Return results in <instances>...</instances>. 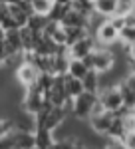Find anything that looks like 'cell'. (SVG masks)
Here are the masks:
<instances>
[{"label":"cell","instance_id":"obj_1","mask_svg":"<svg viewBox=\"0 0 135 149\" xmlns=\"http://www.w3.org/2000/svg\"><path fill=\"white\" fill-rule=\"evenodd\" d=\"M97 103H100V93H91V92L79 93L78 97L72 100V115L76 119H90Z\"/></svg>","mask_w":135,"mask_h":149},{"label":"cell","instance_id":"obj_2","mask_svg":"<svg viewBox=\"0 0 135 149\" xmlns=\"http://www.w3.org/2000/svg\"><path fill=\"white\" fill-rule=\"evenodd\" d=\"M100 102L107 111H113V113L123 115L127 111H131V109L125 107V100H123L121 90H119V84L117 86H109V88H103L100 92Z\"/></svg>","mask_w":135,"mask_h":149},{"label":"cell","instance_id":"obj_3","mask_svg":"<svg viewBox=\"0 0 135 149\" xmlns=\"http://www.w3.org/2000/svg\"><path fill=\"white\" fill-rule=\"evenodd\" d=\"M86 62L90 64L91 70H95L100 74H107L115 66V52L109 48H95L90 54V58H86Z\"/></svg>","mask_w":135,"mask_h":149},{"label":"cell","instance_id":"obj_4","mask_svg":"<svg viewBox=\"0 0 135 149\" xmlns=\"http://www.w3.org/2000/svg\"><path fill=\"white\" fill-rule=\"evenodd\" d=\"M14 76H16V81L22 86L24 90H28V88H32V86L38 84L42 72H40V68H38L36 64H32V62H24V64H20L18 68L14 70Z\"/></svg>","mask_w":135,"mask_h":149},{"label":"cell","instance_id":"obj_5","mask_svg":"<svg viewBox=\"0 0 135 149\" xmlns=\"http://www.w3.org/2000/svg\"><path fill=\"white\" fill-rule=\"evenodd\" d=\"M93 38H95V42H100L101 46H111L115 42H119V30L113 26V22L109 18H105L100 24V28L93 32Z\"/></svg>","mask_w":135,"mask_h":149},{"label":"cell","instance_id":"obj_6","mask_svg":"<svg viewBox=\"0 0 135 149\" xmlns=\"http://www.w3.org/2000/svg\"><path fill=\"white\" fill-rule=\"evenodd\" d=\"M115 115L117 113H113V111H103V113L91 115L88 121H90V127L97 135H105V137H107V133H109V129H111V125H113Z\"/></svg>","mask_w":135,"mask_h":149},{"label":"cell","instance_id":"obj_7","mask_svg":"<svg viewBox=\"0 0 135 149\" xmlns=\"http://www.w3.org/2000/svg\"><path fill=\"white\" fill-rule=\"evenodd\" d=\"M68 48H70V56L72 58L86 60V58H90V54L95 50V38L91 34H88L86 38H81L79 42H76L74 46H68Z\"/></svg>","mask_w":135,"mask_h":149},{"label":"cell","instance_id":"obj_8","mask_svg":"<svg viewBox=\"0 0 135 149\" xmlns=\"http://www.w3.org/2000/svg\"><path fill=\"white\" fill-rule=\"evenodd\" d=\"M16 147L20 149H36V133L28 129H14Z\"/></svg>","mask_w":135,"mask_h":149},{"label":"cell","instance_id":"obj_9","mask_svg":"<svg viewBox=\"0 0 135 149\" xmlns=\"http://www.w3.org/2000/svg\"><path fill=\"white\" fill-rule=\"evenodd\" d=\"M117 6H119V0H93V8L95 12L103 16V18H111L117 14Z\"/></svg>","mask_w":135,"mask_h":149},{"label":"cell","instance_id":"obj_10","mask_svg":"<svg viewBox=\"0 0 135 149\" xmlns=\"http://www.w3.org/2000/svg\"><path fill=\"white\" fill-rule=\"evenodd\" d=\"M64 86H66V92H68V97H70V100H74V97H78L79 93L86 92L84 80H78V78H74V76H70V74L64 76Z\"/></svg>","mask_w":135,"mask_h":149},{"label":"cell","instance_id":"obj_11","mask_svg":"<svg viewBox=\"0 0 135 149\" xmlns=\"http://www.w3.org/2000/svg\"><path fill=\"white\" fill-rule=\"evenodd\" d=\"M90 64L86 60H78V58H72L70 60V68H68V74L78 78V80H84L88 74H90Z\"/></svg>","mask_w":135,"mask_h":149},{"label":"cell","instance_id":"obj_12","mask_svg":"<svg viewBox=\"0 0 135 149\" xmlns=\"http://www.w3.org/2000/svg\"><path fill=\"white\" fill-rule=\"evenodd\" d=\"M36 147L38 149H48L52 147V143L56 141V133L46 129V127H36Z\"/></svg>","mask_w":135,"mask_h":149},{"label":"cell","instance_id":"obj_13","mask_svg":"<svg viewBox=\"0 0 135 149\" xmlns=\"http://www.w3.org/2000/svg\"><path fill=\"white\" fill-rule=\"evenodd\" d=\"M84 88H86V92L100 93L101 92V74H100V72L90 70V74L84 78Z\"/></svg>","mask_w":135,"mask_h":149},{"label":"cell","instance_id":"obj_14","mask_svg":"<svg viewBox=\"0 0 135 149\" xmlns=\"http://www.w3.org/2000/svg\"><path fill=\"white\" fill-rule=\"evenodd\" d=\"M125 133H127V129H125V123H123V115L117 113L115 119H113L111 129H109V133H107V139H123Z\"/></svg>","mask_w":135,"mask_h":149},{"label":"cell","instance_id":"obj_15","mask_svg":"<svg viewBox=\"0 0 135 149\" xmlns=\"http://www.w3.org/2000/svg\"><path fill=\"white\" fill-rule=\"evenodd\" d=\"M48 24H50V18L42 14H30V18H28V28L32 32H44Z\"/></svg>","mask_w":135,"mask_h":149},{"label":"cell","instance_id":"obj_16","mask_svg":"<svg viewBox=\"0 0 135 149\" xmlns=\"http://www.w3.org/2000/svg\"><path fill=\"white\" fill-rule=\"evenodd\" d=\"M30 4H32V12L34 14L48 16V14L52 12V8H54L56 0H30Z\"/></svg>","mask_w":135,"mask_h":149},{"label":"cell","instance_id":"obj_17","mask_svg":"<svg viewBox=\"0 0 135 149\" xmlns=\"http://www.w3.org/2000/svg\"><path fill=\"white\" fill-rule=\"evenodd\" d=\"M66 32H68V46H74L76 42H79L81 38H86V36L90 34L88 28H66Z\"/></svg>","mask_w":135,"mask_h":149},{"label":"cell","instance_id":"obj_18","mask_svg":"<svg viewBox=\"0 0 135 149\" xmlns=\"http://www.w3.org/2000/svg\"><path fill=\"white\" fill-rule=\"evenodd\" d=\"M72 8L79 10L81 14H86V16H91V14H95V8H93V0H74V2H72Z\"/></svg>","mask_w":135,"mask_h":149},{"label":"cell","instance_id":"obj_19","mask_svg":"<svg viewBox=\"0 0 135 149\" xmlns=\"http://www.w3.org/2000/svg\"><path fill=\"white\" fill-rule=\"evenodd\" d=\"M48 149H78V139L76 137H64V139H56L52 143V147Z\"/></svg>","mask_w":135,"mask_h":149},{"label":"cell","instance_id":"obj_20","mask_svg":"<svg viewBox=\"0 0 135 149\" xmlns=\"http://www.w3.org/2000/svg\"><path fill=\"white\" fill-rule=\"evenodd\" d=\"M70 6H72V4H70ZM70 6H64V4H58V2H56L54 8H52V12L48 14V18H50L52 22H62V18L66 16V12H68Z\"/></svg>","mask_w":135,"mask_h":149},{"label":"cell","instance_id":"obj_21","mask_svg":"<svg viewBox=\"0 0 135 149\" xmlns=\"http://www.w3.org/2000/svg\"><path fill=\"white\" fill-rule=\"evenodd\" d=\"M119 42H123L127 46L135 44V26H125L123 30L119 32Z\"/></svg>","mask_w":135,"mask_h":149},{"label":"cell","instance_id":"obj_22","mask_svg":"<svg viewBox=\"0 0 135 149\" xmlns=\"http://www.w3.org/2000/svg\"><path fill=\"white\" fill-rule=\"evenodd\" d=\"M103 149H127V145L123 143V139H109Z\"/></svg>","mask_w":135,"mask_h":149},{"label":"cell","instance_id":"obj_23","mask_svg":"<svg viewBox=\"0 0 135 149\" xmlns=\"http://www.w3.org/2000/svg\"><path fill=\"white\" fill-rule=\"evenodd\" d=\"M123 143L127 145V149H135V131H127L125 133Z\"/></svg>","mask_w":135,"mask_h":149},{"label":"cell","instance_id":"obj_24","mask_svg":"<svg viewBox=\"0 0 135 149\" xmlns=\"http://www.w3.org/2000/svg\"><path fill=\"white\" fill-rule=\"evenodd\" d=\"M56 2H58V4H64V6H70L74 0H56Z\"/></svg>","mask_w":135,"mask_h":149},{"label":"cell","instance_id":"obj_25","mask_svg":"<svg viewBox=\"0 0 135 149\" xmlns=\"http://www.w3.org/2000/svg\"><path fill=\"white\" fill-rule=\"evenodd\" d=\"M129 60H131V62L135 64V44L131 46V56H129Z\"/></svg>","mask_w":135,"mask_h":149},{"label":"cell","instance_id":"obj_26","mask_svg":"<svg viewBox=\"0 0 135 149\" xmlns=\"http://www.w3.org/2000/svg\"><path fill=\"white\" fill-rule=\"evenodd\" d=\"M12 149H20V147H12Z\"/></svg>","mask_w":135,"mask_h":149}]
</instances>
